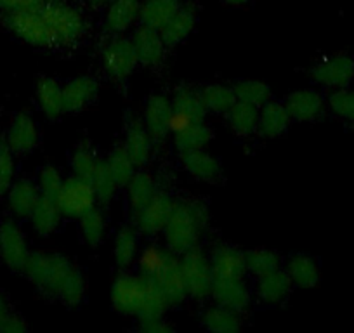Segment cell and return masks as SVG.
Returning <instances> with one entry per match:
<instances>
[{
  "label": "cell",
  "instance_id": "cell-1",
  "mask_svg": "<svg viewBox=\"0 0 354 333\" xmlns=\"http://www.w3.org/2000/svg\"><path fill=\"white\" fill-rule=\"evenodd\" d=\"M23 273L40 292L68 307H77L84 301L87 290L84 274L63 254L32 252Z\"/></svg>",
  "mask_w": 354,
  "mask_h": 333
},
{
  "label": "cell",
  "instance_id": "cell-2",
  "mask_svg": "<svg viewBox=\"0 0 354 333\" xmlns=\"http://www.w3.org/2000/svg\"><path fill=\"white\" fill-rule=\"evenodd\" d=\"M111 305L118 314L136 319L165 316L170 305L151 278L122 273L115 278L110 290Z\"/></svg>",
  "mask_w": 354,
  "mask_h": 333
},
{
  "label": "cell",
  "instance_id": "cell-3",
  "mask_svg": "<svg viewBox=\"0 0 354 333\" xmlns=\"http://www.w3.org/2000/svg\"><path fill=\"white\" fill-rule=\"evenodd\" d=\"M209 207L202 200L177 202L172 217L163 229L165 247L181 257L193 248L200 247L203 231L209 226Z\"/></svg>",
  "mask_w": 354,
  "mask_h": 333
},
{
  "label": "cell",
  "instance_id": "cell-4",
  "mask_svg": "<svg viewBox=\"0 0 354 333\" xmlns=\"http://www.w3.org/2000/svg\"><path fill=\"white\" fill-rule=\"evenodd\" d=\"M40 12L53 30L56 46H75L85 35L87 25L84 15L71 4H66L63 0H47Z\"/></svg>",
  "mask_w": 354,
  "mask_h": 333
},
{
  "label": "cell",
  "instance_id": "cell-5",
  "mask_svg": "<svg viewBox=\"0 0 354 333\" xmlns=\"http://www.w3.org/2000/svg\"><path fill=\"white\" fill-rule=\"evenodd\" d=\"M4 23L12 35L18 37L25 44L40 49L57 47L53 30L44 19L42 12H8Z\"/></svg>",
  "mask_w": 354,
  "mask_h": 333
},
{
  "label": "cell",
  "instance_id": "cell-6",
  "mask_svg": "<svg viewBox=\"0 0 354 333\" xmlns=\"http://www.w3.org/2000/svg\"><path fill=\"white\" fill-rule=\"evenodd\" d=\"M183 273H185L188 297L193 301H205L212 294L214 271L210 257L205 256L202 248L196 247L181 256Z\"/></svg>",
  "mask_w": 354,
  "mask_h": 333
},
{
  "label": "cell",
  "instance_id": "cell-7",
  "mask_svg": "<svg viewBox=\"0 0 354 333\" xmlns=\"http://www.w3.org/2000/svg\"><path fill=\"white\" fill-rule=\"evenodd\" d=\"M101 64L108 78L117 84L125 82L138 68L139 59L136 54L134 44L131 39L122 35H115L101 53Z\"/></svg>",
  "mask_w": 354,
  "mask_h": 333
},
{
  "label": "cell",
  "instance_id": "cell-8",
  "mask_svg": "<svg viewBox=\"0 0 354 333\" xmlns=\"http://www.w3.org/2000/svg\"><path fill=\"white\" fill-rule=\"evenodd\" d=\"M56 203L63 217L78 219L87 210L97 205V198L91 182L77 178V175H71V178L64 179V184L57 195Z\"/></svg>",
  "mask_w": 354,
  "mask_h": 333
},
{
  "label": "cell",
  "instance_id": "cell-9",
  "mask_svg": "<svg viewBox=\"0 0 354 333\" xmlns=\"http://www.w3.org/2000/svg\"><path fill=\"white\" fill-rule=\"evenodd\" d=\"M309 77L313 82L326 89H342L349 87L354 80V59L349 54H333V56L323 57L309 70Z\"/></svg>",
  "mask_w": 354,
  "mask_h": 333
},
{
  "label": "cell",
  "instance_id": "cell-10",
  "mask_svg": "<svg viewBox=\"0 0 354 333\" xmlns=\"http://www.w3.org/2000/svg\"><path fill=\"white\" fill-rule=\"evenodd\" d=\"M30 247L19 224L12 219L0 222V259L11 271L23 273L30 257Z\"/></svg>",
  "mask_w": 354,
  "mask_h": 333
},
{
  "label": "cell",
  "instance_id": "cell-11",
  "mask_svg": "<svg viewBox=\"0 0 354 333\" xmlns=\"http://www.w3.org/2000/svg\"><path fill=\"white\" fill-rule=\"evenodd\" d=\"M176 205L177 200L170 193H156L139 212L134 213V224L138 233L148 234V236L163 233L167 222L172 217Z\"/></svg>",
  "mask_w": 354,
  "mask_h": 333
},
{
  "label": "cell",
  "instance_id": "cell-12",
  "mask_svg": "<svg viewBox=\"0 0 354 333\" xmlns=\"http://www.w3.org/2000/svg\"><path fill=\"white\" fill-rule=\"evenodd\" d=\"M170 103H172V117H170V132L172 134L192 124V122L205 120L207 115H209L202 96H200V91L192 89V87L177 89Z\"/></svg>",
  "mask_w": 354,
  "mask_h": 333
},
{
  "label": "cell",
  "instance_id": "cell-13",
  "mask_svg": "<svg viewBox=\"0 0 354 333\" xmlns=\"http://www.w3.org/2000/svg\"><path fill=\"white\" fill-rule=\"evenodd\" d=\"M156 283L158 290L162 292L165 301L169 302L170 307L183 305L188 297V288H186L185 273H183L181 257L172 254L165 266L156 273L155 278H151Z\"/></svg>",
  "mask_w": 354,
  "mask_h": 333
},
{
  "label": "cell",
  "instance_id": "cell-14",
  "mask_svg": "<svg viewBox=\"0 0 354 333\" xmlns=\"http://www.w3.org/2000/svg\"><path fill=\"white\" fill-rule=\"evenodd\" d=\"M6 144L15 155H28L39 146L40 132L32 115L18 113L6 132Z\"/></svg>",
  "mask_w": 354,
  "mask_h": 333
},
{
  "label": "cell",
  "instance_id": "cell-15",
  "mask_svg": "<svg viewBox=\"0 0 354 333\" xmlns=\"http://www.w3.org/2000/svg\"><path fill=\"white\" fill-rule=\"evenodd\" d=\"M214 302L224 307H230L243 314L250 305V290H248L245 278H221L214 276L212 294Z\"/></svg>",
  "mask_w": 354,
  "mask_h": 333
},
{
  "label": "cell",
  "instance_id": "cell-16",
  "mask_svg": "<svg viewBox=\"0 0 354 333\" xmlns=\"http://www.w3.org/2000/svg\"><path fill=\"white\" fill-rule=\"evenodd\" d=\"M134 44L136 54H138L139 64L148 68H155L163 63L167 54V46L162 39L160 30L149 28V26L139 25L131 37Z\"/></svg>",
  "mask_w": 354,
  "mask_h": 333
},
{
  "label": "cell",
  "instance_id": "cell-17",
  "mask_svg": "<svg viewBox=\"0 0 354 333\" xmlns=\"http://www.w3.org/2000/svg\"><path fill=\"white\" fill-rule=\"evenodd\" d=\"M288 115L295 122H316L325 115V99L318 91L297 89L283 101Z\"/></svg>",
  "mask_w": 354,
  "mask_h": 333
},
{
  "label": "cell",
  "instance_id": "cell-18",
  "mask_svg": "<svg viewBox=\"0 0 354 333\" xmlns=\"http://www.w3.org/2000/svg\"><path fill=\"white\" fill-rule=\"evenodd\" d=\"M100 96V84L94 77L82 75L63 86L64 113H78L94 103Z\"/></svg>",
  "mask_w": 354,
  "mask_h": 333
},
{
  "label": "cell",
  "instance_id": "cell-19",
  "mask_svg": "<svg viewBox=\"0 0 354 333\" xmlns=\"http://www.w3.org/2000/svg\"><path fill=\"white\" fill-rule=\"evenodd\" d=\"M170 117H172V103L165 94H155L146 101L142 124L146 125L155 142H162L170 134Z\"/></svg>",
  "mask_w": 354,
  "mask_h": 333
},
{
  "label": "cell",
  "instance_id": "cell-20",
  "mask_svg": "<svg viewBox=\"0 0 354 333\" xmlns=\"http://www.w3.org/2000/svg\"><path fill=\"white\" fill-rule=\"evenodd\" d=\"M181 163L183 169L196 181L217 182L223 178V165L207 149L181 153Z\"/></svg>",
  "mask_w": 354,
  "mask_h": 333
},
{
  "label": "cell",
  "instance_id": "cell-21",
  "mask_svg": "<svg viewBox=\"0 0 354 333\" xmlns=\"http://www.w3.org/2000/svg\"><path fill=\"white\" fill-rule=\"evenodd\" d=\"M214 276L221 278H245L247 260L245 252L234 245H217L210 256Z\"/></svg>",
  "mask_w": 354,
  "mask_h": 333
},
{
  "label": "cell",
  "instance_id": "cell-22",
  "mask_svg": "<svg viewBox=\"0 0 354 333\" xmlns=\"http://www.w3.org/2000/svg\"><path fill=\"white\" fill-rule=\"evenodd\" d=\"M141 0H113L106 4L104 11V28L111 35H122L139 21Z\"/></svg>",
  "mask_w": 354,
  "mask_h": 333
},
{
  "label": "cell",
  "instance_id": "cell-23",
  "mask_svg": "<svg viewBox=\"0 0 354 333\" xmlns=\"http://www.w3.org/2000/svg\"><path fill=\"white\" fill-rule=\"evenodd\" d=\"M290 276L285 269L273 271V273L266 274V276L257 278V297L268 305H281L292 294Z\"/></svg>",
  "mask_w": 354,
  "mask_h": 333
},
{
  "label": "cell",
  "instance_id": "cell-24",
  "mask_svg": "<svg viewBox=\"0 0 354 333\" xmlns=\"http://www.w3.org/2000/svg\"><path fill=\"white\" fill-rule=\"evenodd\" d=\"M6 196H8V205L12 216L18 219H28L42 195H40L39 184L30 179H18L12 182Z\"/></svg>",
  "mask_w": 354,
  "mask_h": 333
},
{
  "label": "cell",
  "instance_id": "cell-25",
  "mask_svg": "<svg viewBox=\"0 0 354 333\" xmlns=\"http://www.w3.org/2000/svg\"><path fill=\"white\" fill-rule=\"evenodd\" d=\"M196 26V11L188 4H183L181 9L167 21V25L160 30L167 49H174L185 42Z\"/></svg>",
  "mask_w": 354,
  "mask_h": 333
},
{
  "label": "cell",
  "instance_id": "cell-26",
  "mask_svg": "<svg viewBox=\"0 0 354 333\" xmlns=\"http://www.w3.org/2000/svg\"><path fill=\"white\" fill-rule=\"evenodd\" d=\"M153 142L155 141L149 135L148 129L142 124V120H132L127 125L124 148L127 149L129 156H131L138 169H142L149 162V156H151L153 151Z\"/></svg>",
  "mask_w": 354,
  "mask_h": 333
},
{
  "label": "cell",
  "instance_id": "cell-27",
  "mask_svg": "<svg viewBox=\"0 0 354 333\" xmlns=\"http://www.w3.org/2000/svg\"><path fill=\"white\" fill-rule=\"evenodd\" d=\"M290 115L283 103L270 99L266 104H262L259 111V129L257 132L268 139H274L283 135L290 127Z\"/></svg>",
  "mask_w": 354,
  "mask_h": 333
},
{
  "label": "cell",
  "instance_id": "cell-28",
  "mask_svg": "<svg viewBox=\"0 0 354 333\" xmlns=\"http://www.w3.org/2000/svg\"><path fill=\"white\" fill-rule=\"evenodd\" d=\"M285 271L290 276L294 287L304 288V290L315 288L322 280L318 260L308 254H294V256L288 257Z\"/></svg>",
  "mask_w": 354,
  "mask_h": 333
},
{
  "label": "cell",
  "instance_id": "cell-29",
  "mask_svg": "<svg viewBox=\"0 0 354 333\" xmlns=\"http://www.w3.org/2000/svg\"><path fill=\"white\" fill-rule=\"evenodd\" d=\"M37 104L49 120H56L64 113L63 87L56 78L40 77L35 87Z\"/></svg>",
  "mask_w": 354,
  "mask_h": 333
},
{
  "label": "cell",
  "instance_id": "cell-30",
  "mask_svg": "<svg viewBox=\"0 0 354 333\" xmlns=\"http://www.w3.org/2000/svg\"><path fill=\"white\" fill-rule=\"evenodd\" d=\"M214 137V132L205 120L192 122L186 127L179 129L172 134L174 148L181 153L195 151V149H205Z\"/></svg>",
  "mask_w": 354,
  "mask_h": 333
},
{
  "label": "cell",
  "instance_id": "cell-31",
  "mask_svg": "<svg viewBox=\"0 0 354 333\" xmlns=\"http://www.w3.org/2000/svg\"><path fill=\"white\" fill-rule=\"evenodd\" d=\"M203 328L212 333H233L243 328V316L241 312L233 311L224 305L214 304L203 309L200 316Z\"/></svg>",
  "mask_w": 354,
  "mask_h": 333
},
{
  "label": "cell",
  "instance_id": "cell-32",
  "mask_svg": "<svg viewBox=\"0 0 354 333\" xmlns=\"http://www.w3.org/2000/svg\"><path fill=\"white\" fill-rule=\"evenodd\" d=\"M181 0H145L141 2L139 23L149 28L162 30L170 18L181 9Z\"/></svg>",
  "mask_w": 354,
  "mask_h": 333
},
{
  "label": "cell",
  "instance_id": "cell-33",
  "mask_svg": "<svg viewBox=\"0 0 354 333\" xmlns=\"http://www.w3.org/2000/svg\"><path fill=\"white\" fill-rule=\"evenodd\" d=\"M30 224H32V229L35 231L39 236H50L54 231L59 227L61 219H63V213H61L59 207L54 200L44 198L40 196L39 203L33 209V212L30 213Z\"/></svg>",
  "mask_w": 354,
  "mask_h": 333
},
{
  "label": "cell",
  "instance_id": "cell-34",
  "mask_svg": "<svg viewBox=\"0 0 354 333\" xmlns=\"http://www.w3.org/2000/svg\"><path fill=\"white\" fill-rule=\"evenodd\" d=\"M259 111H261L259 106L243 103V101H236L226 113L227 125L236 135L248 137L254 132H257L259 129Z\"/></svg>",
  "mask_w": 354,
  "mask_h": 333
},
{
  "label": "cell",
  "instance_id": "cell-35",
  "mask_svg": "<svg viewBox=\"0 0 354 333\" xmlns=\"http://www.w3.org/2000/svg\"><path fill=\"white\" fill-rule=\"evenodd\" d=\"M139 256L138 229L132 226H124L117 231L113 240V260L117 267L127 269L134 264Z\"/></svg>",
  "mask_w": 354,
  "mask_h": 333
},
{
  "label": "cell",
  "instance_id": "cell-36",
  "mask_svg": "<svg viewBox=\"0 0 354 333\" xmlns=\"http://www.w3.org/2000/svg\"><path fill=\"white\" fill-rule=\"evenodd\" d=\"M125 189H127V200L132 213L139 212L158 193V186H156L155 178H153V174H149L146 171L136 172L134 178L125 186Z\"/></svg>",
  "mask_w": 354,
  "mask_h": 333
},
{
  "label": "cell",
  "instance_id": "cell-37",
  "mask_svg": "<svg viewBox=\"0 0 354 333\" xmlns=\"http://www.w3.org/2000/svg\"><path fill=\"white\" fill-rule=\"evenodd\" d=\"M78 229H80L82 240L88 245V247H100L104 241L108 229V220L104 216V210L100 207H93L91 210L78 217Z\"/></svg>",
  "mask_w": 354,
  "mask_h": 333
},
{
  "label": "cell",
  "instance_id": "cell-38",
  "mask_svg": "<svg viewBox=\"0 0 354 333\" xmlns=\"http://www.w3.org/2000/svg\"><path fill=\"white\" fill-rule=\"evenodd\" d=\"M200 96L207 111L216 115H226L238 101L233 86H226V84H209L200 91Z\"/></svg>",
  "mask_w": 354,
  "mask_h": 333
},
{
  "label": "cell",
  "instance_id": "cell-39",
  "mask_svg": "<svg viewBox=\"0 0 354 333\" xmlns=\"http://www.w3.org/2000/svg\"><path fill=\"white\" fill-rule=\"evenodd\" d=\"M106 166L110 171L111 178L115 179V182L118 184V188H125L129 184L134 174L138 172V166L132 162V158L129 156L127 149L124 148V144L117 146V148L111 149V153L106 158Z\"/></svg>",
  "mask_w": 354,
  "mask_h": 333
},
{
  "label": "cell",
  "instance_id": "cell-40",
  "mask_svg": "<svg viewBox=\"0 0 354 333\" xmlns=\"http://www.w3.org/2000/svg\"><path fill=\"white\" fill-rule=\"evenodd\" d=\"M247 260V273L255 278L266 276L273 271L281 269V259L277 252L270 248H254L245 252Z\"/></svg>",
  "mask_w": 354,
  "mask_h": 333
},
{
  "label": "cell",
  "instance_id": "cell-41",
  "mask_svg": "<svg viewBox=\"0 0 354 333\" xmlns=\"http://www.w3.org/2000/svg\"><path fill=\"white\" fill-rule=\"evenodd\" d=\"M233 89L238 101H243V103L254 104V106L259 108L271 99L270 86L261 80H252V78H248V80H240L234 84Z\"/></svg>",
  "mask_w": 354,
  "mask_h": 333
},
{
  "label": "cell",
  "instance_id": "cell-42",
  "mask_svg": "<svg viewBox=\"0 0 354 333\" xmlns=\"http://www.w3.org/2000/svg\"><path fill=\"white\" fill-rule=\"evenodd\" d=\"M101 165H103V162L97 158L96 153L88 148L87 144H80L71 153V171H73V175H77V178L91 181Z\"/></svg>",
  "mask_w": 354,
  "mask_h": 333
},
{
  "label": "cell",
  "instance_id": "cell-43",
  "mask_svg": "<svg viewBox=\"0 0 354 333\" xmlns=\"http://www.w3.org/2000/svg\"><path fill=\"white\" fill-rule=\"evenodd\" d=\"M172 256L169 248L156 247V245H149L138 256V267L139 274L146 278H155L156 273L165 266L169 257Z\"/></svg>",
  "mask_w": 354,
  "mask_h": 333
},
{
  "label": "cell",
  "instance_id": "cell-44",
  "mask_svg": "<svg viewBox=\"0 0 354 333\" xmlns=\"http://www.w3.org/2000/svg\"><path fill=\"white\" fill-rule=\"evenodd\" d=\"M328 106L333 115L354 125V91L349 87L333 89L328 96Z\"/></svg>",
  "mask_w": 354,
  "mask_h": 333
},
{
  "label": "cell",
  "instance_id": "cell-45",
  "mask_svg": "<svg viewBox=\"0 0 354 333\" xmlns=\"http://www.w3.org/2000/svg\"><path fill=\"white\" fill-rule=\"evenodd\" d=\"M88 182L93 184L97 203H103V205H108V203L115 198V195H117L118 191V184L115 182V179L111 178L110 171H108V166L104 162Z\"/></svg>",
  "mask_w": 354,
  "mask_h": 333
},
{
  "label": "cell",
  "instance_id": "cell-46",
  "mask_svg": "<svg viewBox=\"0 0 354 333\" xmlns=\"http://www.w3.org/2000/svg\"><path fill=\"white\" fill-rule=\"evenodd\" d=\"M28 330L25 318L12 311L8 297L0 292V333H23Z\"/></svg>",
  "mask_w": 354,
  "mask_h": 333
},
{
  "label": "cell",
  "instance_id": "cell-47",
  "mask_svg": "<svg viewBox=\"0 0 354 333\" xmlns=\"http://www.w3.org/2000/svg\"><path fill=\"white\" fill-rule=\"evenodd\" d=\"M64 184V178L59 171H57L56 166L53 165H46L40 171L39 174V189H40V195L44 198H49L56 202L57 195H59L61 188Z\"/></svg>",
  "mask_w": 354,
  "mask_h": 333
},
{
  "label": "cell",
  "instance_id": "cell-48",
  "mask_svg": "<svg viewBox=\"0 0 354 333\" xmlns=\"http://www.w3.org/2000/svg\"><path fill=\"white\" fill-rule=\"evenodd\" d=\"M15 153L9 149V146L4 141H0V198L8 195L15 182Z\"/></svg>",
  "mask_w": 354,
  "mask_h": 333
},
{
  "label": "cell",
  "instance_id": "cell-49",
  "mask_svg": "<svg viewBox=\"0 0 354 333\" xmlns=\"http://www.w3.org/2000/svg\"><path fill=\"white\" fill-rule=\"evenodd\" d=\"M47 0H0V11L8 12H37L42 11Z\"/></svg>",
  "mask_w": 354,
  "mask_h": 333
},
{
  "label": "cell",
  "instance_id": "cell-50",
  "mask_svg": "<svg viewBox=\"0 0 354 333\" xmlns=\"http://www.w3.org/2000/svg\"><path fill=\"white\" fill-rule=\"evenodd\" d=\"M138 328L141 330L142 333H170V332H174V325L165 318V316L138 319Z\"/></svg>",
  "mask_w": 354,
  "mask_h": 333
},
{
  "label": "cell",
  "instance_id": "cell-51",
  "mask_svg": "<svg viewBox=\"0 0 354 333\" xmlns=\"http://www.w3.org/2000/svg\"><path fill=\"white\" fill-rule=\"evenodd\" d=\"M223 2L227 6H233V8H240V6L248 4V2H252V0H223Z\"/></svg>",
  "mask_w": 354,
  "mask_h": 333
},
{
  "label": "cell",
  "instance_id": "cell-52",
  "mask_svg": "<svg viewBox=\"0 0 354 333\" xmlns=\"http://www.w3.org/2000/svg\"><path fill=\"white\" fill-rule=\"evenodd\" d=\"M110 2H113V0H93V4H96V6H106V4H110Z\"/></svg>",
  "mask_w": 354,
  "mask_h": 333
}]
</instances>
